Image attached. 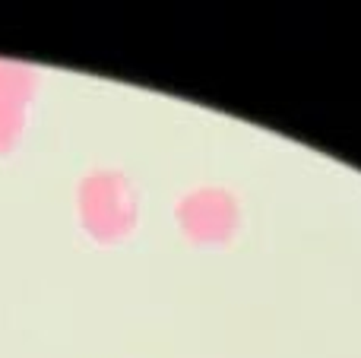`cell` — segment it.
I'll use <instances>...</instances> for the list:
<instances>
[{
  "mask_svg": "<svg viewBox=\"0 0 361 358\" xmlns=\"http://www.w3.org/2000/svg\"><path fill=\"white\" fill-rule=\"evenodd\" d=\"M76 219L95 245H121L140 222V194L121 168H92L76 184Z\"/></svg>",
  "mask_w": 361,
  "mask_h": 358,
  "instance_id": "obj_1",
  "label": "cell"
},
{
  "mask_svg": "<svg viewBox=\"0 0 361 358\" xmlns=\"http://www.w3.org/2000/svg\"><path fill=\"white\" fill-rule=\"evenodd\" d=\"M175 222L190 245L225 247L241 232V203L222 184H200L178 197Z\"/></svg>",
  "mask_w": 361,
  "mask_h": 358,
  "instance_id": "obj_2",
  "label": "cell"
},
{
  "mask_svg": "<svg viewBox=\"0 0 361 358\" xmlns=\"http://www.w3.org/2000/svg\"><path fill=\"white\" fill-rule=\"evenodd\" d=\"M42 76L32 63L16 57H0V105L29 108V101L38 95Z\"/></svg>",
  "mask_w": 361,
  "mask_h": 358,
  "instance_id": "obj_3",
  "label": "cell"
},
{
  "mask_svg": "<svg viewBox=\"0 0 361 358\" xmlns=\"http://www.w3.org/2000/svg\"><path fill=\"white\" fill-rule=\"evenodd\" d=\"M25 108L16 105H0V156H10L13 149H19L25 137Z\"/></svg>",
  "mask_w": 361,
  "mask_h": 358,
  "instance_id": "obj_4",
  "label": "cell"
}]
</instances>
